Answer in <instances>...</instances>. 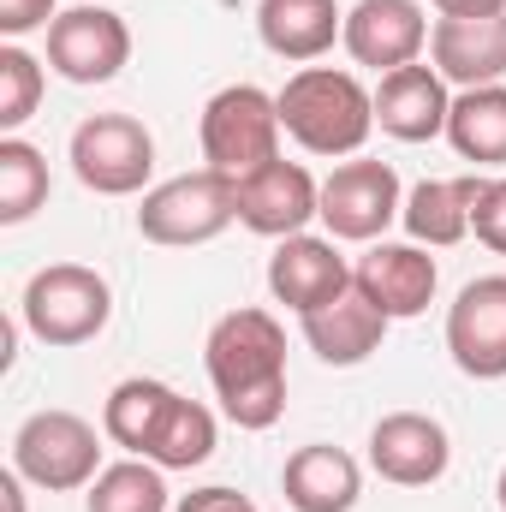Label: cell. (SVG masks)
<instances>
[{"label": "cell", "mask_w": 506, "mask_h": 512, "mask_svg": "<svg viewBox=\"0 0 506 512\" xmlns=\"http://www.w3.org/2000/svg\"><path fill=\"white\" fill-rule=\"evenodd\" d=\"M221 411L239 429H274L286 411V334L268 310H227L203 346Z\"/></svg>", "instance_id": "6da1fadb"}, {"label": "cell", "mask_w": 506, "mask_h": 512, "mask_svg": "<svg viewBox=\"0 0 506 512\" xmlns=\"http://www.w3.org/2000/svg\"><path fill=\"white\" fill-rule=\"evenodd\" d=\"M274 102H280V131L310 155H358L364 137L376 131V96L334 66L292 72Z\"/></svg>", "instance_id": "7a4b0ae2"}, {"label": "cell", "mask_w": 506, "mask_h": 512, "mask_svg": "<svg viewBox=\"0 0 506 512\" xmlns=\"http://www.w3.org/2000/svg\"><path fill=\"white\" fill-rule=\"evenodd\" d=\"M18 310L42 346H90L114 316V286L84 262H48L30 274Z\"/></svg>", "instance_id": "3957f363"}, {"label": "cell", "mask_w": 506, "mask_h": 512, "mask_svg": "<svg viewBox=\"0 0 506 512\" xmlns=\"http://www.w3.org/2000/svg\"><path fill=\"white\" fill-rule=\"evenodd\" d=\"M12 471L48 495L90 489L102 477V435L78 411H30L12 435Z\"/></svg>", "instance_id": "277c9868"}, {"label": "cell", "mask_w": 506, "mask_h": 512, "mask_svg": "<svg viewBox=\"0 0 506 512\" xmlns=\"http://www.w3.org/2000/svg\"><path fill=\"white\" fill-rule=\"evenodd\" d=\"M233 221H239V209H233V179L215 173V167L179 173V179L143 191V209H137V233H143L149 245H167V251L209 245V239H221Z\"/></svg>", "instance_id": "5b68a950"}, {"label": "cell", "mask_w": 506, "mask_h": 512, "mask_svg": "<svg viewBox=\"0 0 506 512\" xmlns=\"http://www.w3.org/2000/svg\"><path fill=\"white\" fill-rule=\"evenodd\" d=\"M203 161L227 179L280 161V102L256 84H227L203 108Z\"/></svg>", "instance_id": "8992f818"}, {"label": "cell", "mask_w": 506, "mask_h": 512, "mask_svg": "<svg viewBox=\"0 0 506 512\" xmlns=\"http://www.w3.org/2000/svg\"><path fill=\"white\" fill-rule=\"evenodd\" d=\"M72 173L96 197H131L155 173V137L131 114H90L72 131Z\"/></svg>", "instance_id": "52a82bcc"}, {"label": "cell", "mask_w": 506, "mask_h": 512, "mask_svg": "<svg viewBox=\"0 0 506 512\" xmlns=\"http://www.w3.org/2000/svg\"><path fill=\"white\" fill-rule=\"evenodd\" d=\"M399 209H405V191H399V173L387 161H340L322 179V227H328V239L376 245L399 221Z\"/></svg>", "instance_id": "ba28073f"}, {"label": "cell", "mask_w": 506, "mask_h": 512, "mask_svg": "<svg viewBox=\"0 0 506 512\" xmlns=\"http://www.w3.org/2000/svg\"><path fill=\"white\" fill-rule=\"evenodd\" d=\"M233 209H239V227L262 239H298L310 221H322V185L298 161H268L233 179Z\"/></svg>", "instance_id": "9c48e42d"}, {"label": "cell", "mask_w": 506, "mask_h": 512, "mask_svg": "<svg viewBox=\"0 0 506 512\" xmlns=\"http://www.w3.org/2000/svg\"><path fill=\"white\" fill-rule=\"evenodd\" d=\"M131 60V30L108 6H66L48 24V66L66 84H108Z\"/></svg>", "instance_id": "30bf717a"}, {"label": "cell", "mask_w": 506, "mask_h": 512, "mask_svg": "<svg viewBox=\"0 0 506 512\" xmlns=\"http://www.w3.org/2000/svg\"><path fill=\"white\" fill-rule=\"evenodd\" d=\"M370 465L393 489H429L453 465V441L429 411H387L370 429Z\"/></svg>", "instance_id": "8fae6325"}, {"label": "cell", "mask_w": 506, "mask_h": 512, "mask_svg": "<svg viewBox=\"0 0 506 512\" xmlns=\"http://www.w3.org/2000/svg\"><path fill=\"white\" fill-rule=\"evenodd\" d=\"M447 352L477 382H501L506 376V274H483L453 298Z\"/></svg>", "instance_id": "7c38bea8"}, {"label": "cell", "mask_w": 506, "mask_h": 512, "mask_svg": "<svg viewBox=\"0 0 506 512\" xmlns=\"http://www.w3.org/2000/svg\"><path fill=\"white\" fill-rule=\"evenodd\" d=\"M268 292H274V304H286L298 316H316V310H328L334 298L352 292V262L334 251V239H310V233L280 239L274 256H268Z\"/></svg>", "instance_id": "4fadbf2b"}, {"label": "cell", "mask_w": 506, "mask_h": 512, "mask_svg": "<svg viewBox=\"0 0 506 512\" xmlns=\"http://www.w3.org/2000/svg\"><path fill=\"white\" fill-rule=\"evenodd\" d=\"M429 18L417 0H358L346 12V54L370 72H399V66H417V54L429 48Z\"/></svg>", "instance_id": "5bb4252c"}, {"label": "cell", "mask_w": 506, "mask_h": 512, "mask_svg": "<svg viewBox=\"0 0 506 512\" xmlns=\"http://www.w3.org/2000/svg\"><path fill=\"white\" fill-rule=\"evenodd\" d=\"M352 280L358 292L387 310V322H405V316H423L435 304V286H441V268L423 245H387L376 239L370 251L352 262Z\"/></svg>", "instance_id": "9a60e30c"}, {"label": "cell", "mask_w": 506, "mask_h": 512, "mask_svg": "<svg viewBox=\"0 0 506 512\" xmlns=\"http://www.w3.org/2000/svg\"><path fill=\"white\" fill-rule=\"evenodd\" d=\"M429 60L447 84L459 90H483L506 78V12L483 18H435L429 30Z\"/></svg>", "instance_id": "2e32d148"}, {"label": "cell", "mask_w": 506, "mask_h": 512, "mask_svg": "<svg viewBox=\"0 0 506 512\" xmlns=\"http://www.w3.org/2000/svg\"><path fill=\"white\" fill-rule=\"evenodd\" d=\"M447 114H453V96L435 66H399L376 84V126L399 143L447 137Z\"/></svg>", "instance_id": "e0dca14e"}, {"label": "cell", "mask_w": 506, "mask_h": 512, "mask_svg": "<svg viewBox=\"0 0 506 512\" xmlns=\"http://www.w3.org/2000/svg\"><path fill=\"white\" fill-rule=\"evenodd\" d=\"M280 489H286V507L292 512H352L364 495V471L346 447H328V441H310L286 459L280 471Z\"/></svg>", "instance_id": "ac0fdd59"}, {"label": "cell", "mask_w": 506, "mask_h": 512, "mask_svg": "<svg viewBox=\"0 0 506 512\" xmlns=\"http://www.w3.org/2000/svg\"><path fill=\"white\" fill-rule=\"evenodd\" d=\"M304 340H310V352H316L322 364L352 370V364H364V358L381 352V340H387V310L370 304V298L358 292V280H352L346 298H334L328 310L304 316Z\"/></svg>", "instance_id": "d6986e66"}, {"label": "cell", "mask_w": 506, "mask_h": 512, "mask_svg": "<svg viewBox=\"0 0 506 512\" xmlns=\"http://www.w3.org/2000/svg\"><path fill=\"white\" fill-rule=\"evenodd\" d=\"M256 36L280 60H322L346 36V12L334 0H262L256 6Z\"/></svg>", "instance_id": "ffe728a7"}, {"label": "cell", "mask_w": 506, "mask_h": 512, "mask_svg": "<svg viewBox=\"0 0 506 512\" xmlns=\"http://www.w3.org/2000/svg\"><path fill=\"white\" fill-rule=\"evenodd\" d=\"M477 197H483V173H465V179H423L399 221L411 233V245H429V251H447L471 233V215H477Z\"/></svg>", "instance_id": "44dd1931"}, {"label": "cell", "mask_w": 506, "mask_h": 512, "mask_svg": "<svg viewBox=\"0 0 506 512\" xmlns=\"http://www.w3.org/2000/svg\"><path fill=\"white\" fill-rule=\"evenodd\" d=\"M173 405H179V393L167 382L131 376V382H120L108 393V405H102V435H108L114 447L137 453V459H149L155 441H161V429H167V417H173Z\"/></svg>", "instance_id": "7402d4cb"}, {"label": "cell", "mask_w": 506, "mask_h": 512, "mask_svg": "<svg viewBox=\"0 0 506 512\" xmlns=\"http://www.w3.org/2000/svg\"><path fill=\"white\" fill-rule=\"evenodd\" d=\"M447 143L477 167H506V84L459 90L447 114Z\"/></svg>", "instance_id": "603a6c76"}, {"label": "cell", "mask_w": 506, "mask_h": 512, "mask_svg": "<svg viewBox=\"0 0 506 512\" xmlns=\"http://www.w3.org/2000/svg\"><path fill=\"white\" fill-rule=\"evenodd\" d=\"M84 512H173L161 465H155V459H120V465H108V471L90 483Z\"/></svg>", "instance_id": "cb8c5ba5"}, {"label": "cell", "mask_w": 506, "mask_h": 512, "mask_svg": "<svg viewBox=\"0 0 506 512\" xmlns=\"http://www.w3.org/2000/svg\"><path fill=\"white\" fill-rule=\"evenodd\" d=\"M48 203V161L24 137H0V227L30 221Z\"/></svg>", "instance_id": "d4e9b609"}, {"label": "cell", "mask_w": 506, "mask_h": 512, "mask_svg": "<svg viewBox=\"0 0 506 512\" xmlns=\"http://www.w3.org/2000/svg\"><path fill=\"white\" fill-rule=\"evenodd\" d=\"M209 453H215V417H209V405H197V399H179L149 459H155L161 471H191V465H203Z\"/></svg>", "instance_id": "484cf974"}, {"label": "cell", "mask_w": 506, "mask_h": 512, "mask_svg": "<svg viewBox=\"0 0 506 512\" xmlns=\"http://www.w3.org/2000/svg\"><path fill=\"white\" fill-rule=\"evenodd\" d=\"M36 102H42V66H36V54H24L18 42H6L0 48V131L12 137L36 114Z\"/></svg>", "instance_id": "4316f807"}, {"label": "cell", "mask_w": 506, "mask_h": 512, "mask_svg": "<svg viewBox=\"0 0 506 512\" xmlns=\"http://www.w3.org/2000/svg\"><path fill=\"white\" fill-rule=\"evenodd\" d=\"M471 233H477L495 256H506V179H483V197H477Z\"/></svg>", "instance_id": "83f0119b"}, {"label": "cell", "mask_w": 506, "mask_h": 512, "mask_svg": "<svg viewBox=\"0 0 506 512\" xmlns=\"http://www.w3.org/2000/svg\"><path fill=\"white\" fill-rule=\"evenodd\" d=\"M60 12H54V0H0V30L18 42V36H30V30H42V24H54Z\"/></svg>", "instance_id": "f1b7e54d"}, {"label": "cell", "mask_w": 506, "mask_h": 512, "mask_svg": "<svg viewBox=\"0 0 506 512\" xmlns=\"http://www.w3.org/2000/svg\"><path fill=\"white\" fill-rule=\"evenodd\" d=\"M173 512H256V507L239 495V489H221V483H215V489H191Z\"/></svg>", "instance_id": "f546056e"}, {"label": "cell", "mask_w": 506, "mask_h": 512, "mask_svg": "<svg viewBox=\"0 0 506 512\" xmlns=\"http://www.w3.org/2000/svg\"><path fill=\"white\" fill-rule=\"evenodd\" d=\"M441 18H483V12H506V0H429Z\"/></svg>", "instance_id": "4dcf8cb0"}, {"label": "cell", "mask_w": 506, "mask_h": 512, "mask_svg": "<svg viewBox=\"0 0 506 512\" xmlns=\"http://www.w3.org/2000/svg\"><path fill=\"white\" fill-rule=\"evenodd\" d=\"M18 483H24L18 471H6V477H0V495H6V512H24V489H18Z\"/></svg>", "instance_id": "1f68e13d"}, {"label": "cell", "mask_w": 506, "mask_h": 512, "mask_svg": "<svg viewBox=\"0 0 506 512\" xmlns=\"http://www.w3.org/2000/svg\"><path fill=\"white\" fill-rule=\"evenodd\" d=\"M495 501H501V512H506V465H501V483H495Z\"/></svg>", "instance_id": "d6a6232c"}]
</instances>
